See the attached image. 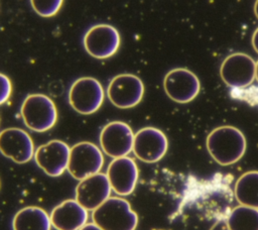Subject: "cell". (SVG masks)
<instances>
[{
  "mask_svg": "<svg viewBox=\"0 0 258 230\" xmlns=\"http://www.w3.org/2000/svg\"><path fill=\"white\" fill-rule=\"evenodd\" d=\"M211 156L221 165H231L242 158L246 151V138L241 130L224 125L215 128L207 137Z\"/></svg>",
  "mask_w": 258,
  "mask_h": 230,
  "instance_id": "cell-1",
  "label": "cell"
},
{
  "mask_svg": "<svg viewBox=\"0 0 258 230\" xmlns=\"http://www.w3.org/2000/svg\"><path fill=\"white\" fill-rule=\"evenodd\" d=\"M92 219L103 230H135L138 216L127 200L110 197L92 213Z\"/></svg>",
  "mask_w": 258,
  "mask_h": 230,
  "instance_id": "cell-2",
  "label": "cell"
},
{
  "mask_svg": "<svg viewBox=\"0 0 258 230\" xmlns=\"http://www.w3.org/2000/svg\"><path fill=\"white\" fill-rule=\"evenodd\" d=\"M20 113L26 127L35 132L49 130L57 120L55 104L44 94L28 95L22 102Z\"/></svg>",
  "mask_w": 258,
  "mask_h": 230,
  "instance_id": "cell-3",
  "label": "cell"
},
{
  "mask_svg": "<svg viewBox=\"0 0 258 230\" xmlns=\"http://www.w3.org/2000/svg\"><path fill=\"white\" fill-rule=\"evenodd\" d=\"M104 96L101 83L92 77L76 80L69 90L70 105L83 115H90L98 111L103 104Z\"/></svg>",
  "mask_w": 258,
  "mask_h": 230,
  "instance_id": "cell-4",
  "label": "cell"
},
{
  "mask_svg": "<svg viewBox=\"0 0 258 230\" xmlns=\"http://www.w3.org/2000/svg\"><path fill=\"white\" fill-rule=\"evenodd\" d=\"M104 164L102 150L94 143L81 141L71 147L68 170L76 180L100 172Z\"/></svg>",
  "mask_w": 258,
  "mask_h": 230,
  "instance_id": "cell-5",
  "label": "cell"
},
{
  "mask_svg": "<svg viewBox=\"0 0 258 230\" xmlns=\"http://www.w3.org/2000/svg\"><path fill=\"white\" fill-rule=\"evenodd\" d=\"M220 75L224 83L232 89L247 88L255 80L256 63L246 53L235 52L223 61Z\"/></svg>",
  "mask_w": 258,
  "mask_h": 230,
  "instance_id": "cell-6",
  "label": "cell"
},
{
  "mask_svg": "<svg viewBox=\"0 0 258 230\" xmlns=\"http://www.w3.org/2000/svg\"><path fill=\"white\" fill-rule=\"evenodd\" d=\"M144 95L141 79L132 74H121L114 77L107 88L110 102L120 108L129 109L140 103Z\"/></svg>",
  "mask_w": 258,
  "mask_h": 230,
  "instance_id": "cell-7",
  "label": "cell"
},
{
  "mask_svg": "<svg viewBox=\"0 0 258 230\" xmlns=\"http://www.w3.org/2000/svg\"><path fill=\"white\" fill-rule=\"evenodd\" d=\"M121 38L118 30L110 24H96L90 27L84 36V47L86 51L96 59H108L114 55L119 46Z\"/></svg>",
  "mask_w": 258,
  "mask_h": 230,
  "instance_id": "cell-8",
  "label": "cell"
},
{
  "mask_svg": "<svg viewBox=\"0 0 258 230\" xmlns=\"http://www.w3.org/2000/svg\"><path fill=\"white\" fill-rule=\"evenodd\" d=\"M133 141V130L127 123L122 121L109 122L100 133L102 150L113 158L127 156L132 151Z\"/></svg>",
  "mask_w": 258,
  "mask_h": 230,
  "instance_id": "cell-9",
  "label": "cell"
},
{
  "mask_svg": "<svg viewBox=\"0 0 258 230\" xmlns=\"http://www.w3.org/2000/svg\"><path fill=\"white\" fill-rule=\"evenodd\" d=\"M167 148V137L158 128L144 127L134 134L132 151L141 161L157 162L165 155Z\"/></svg>",
  "mask_w": 258,
  "mask_h": 230,
  "instance_id": "cell-10",
  "label": "cell"
},
{
  "mask_svg": "<svg viewBox=\"0 0 258 230\" xmlns=\"http://www.w3.org/2000/svg\"><path fill=\"white\" fill-rule=\"evenodd\" d=\"M163 88L172 101L185 104L198 96L201 90V83L191 71L184 68H176L165 75Z\"/></svg>",
  "mask_w": 258,
  "mask_h": 230,
  "instance_id": "cell-11",
  "label": "cell"
},
{
  "mask_svg": "<svg viewBox=\"0 0 258 230\" xmlns=\"http://www.w3.org/2000/svg\"><path fill=\"white\" fill-rule=\"evenodd\" d=\"M71 147L58 139L50 140L35 149L36 164L48 176L58 177L68 169Z\"/></svg>",
  "mask_w": 258,
  "mask_h": 230,
  "instance_id": "cell-12",
  "label": "cell"
},
{
  "mask_svg": "<svg viewBox=\"0 0 258 230\" xmlns=\"http://www.w3.org/2000/svg\"><path fill=\"white\" fill-rule=\"evenodd\" d=\"M0 152L16 163H26L34 156L35 149L25 130L10 127L0 132Z\"/></svg>",
  "mask_w": 258,
  "mask_h": 230,
  "instance_id": "cell-13",
  "label": "cell"
},
{
  "mask_svg": "<svg viewBox=\"0 0 258 230\" xmlns=\"http://www.w3.org/2000/svg\"><path fill=\"white\" fill-rule=\"evenodd\" d=\"M106 176L112 190L121 197L129 196L135 189L139 170L136 162L129 156L114 158L108 165Z\"/></svg>",
  "mask_w": 258,
  "mask_h": 230,
  "instance_id": "cell-14",
  "label": "cell"
},
{
  "mask_svg": "<svg viewBox=\"0 0 258 230\" xmlns=\"http://www.w3.org/2000/svg\"><path fill=\"white\" fill-rule=\"evenodd\" d=\"M111 190L106 174L98 172L80 181L75 199L85 209L93 212L110 198Z\"/></svg>",
  "mask_w": 258,
  "mask_h": 230,
  "instance_id": "cell-15",
  "label": "cell"
},
{
  "mask_svg": "<svg viewBox=\"0 0 258 230\" xmlns=\"http://www.w3.org/2000/svg\"><path fill=\"white\" fill-rule=\"evenodd\" d=\"M51 226L56 230H80L88 221V210L77 200H66L55 206L50 215Z\"/></svg>",
  "mask_w": 258,
  "mask_h": 230,
  "instance_id": "cell-16",
  "label": "cell"
},
{
  "mask_svg": "<svg viewBox=\"0 0 258 230\" xmlns=\"http://www.w3.org/2000/svg\"><path fill=\"white\" fill-rule=\"evenodd\" d=\"M12 228L13 230H50V217L42 208L24 207L14 215Z\"/></svg>",
  "mask_w": 258,
  "mask_h": 230,
  "instance_id": "cell-17",
  "label": "cell"
},
{
  "mask_svg": "<svg viewBox=\"0 0 258 230\" xmlns=\"http://www.w3.org/2000/svg\"><path fill=\"white\" fill-rule=\"evenodd\" d=\"M234 195L240 205L258 209V171L244 172L236 181Z\"/></svg>",
  "mask_w": 258,
  "mask_h": 230,
  "instance_id": "cell-18",
  "label": "cell"
},
{
  "mask_svg": "<svg viewBox=\"0 0 258 230\" xmlns=\"http://www.w3.org/2000/svg\"><path fill=\"white\" fill-rule=\"evenodd\" d=\"M230 230H258V209L248 206H237L227 217Z\"/></svg>",
  "mask_w": 258,
  "mask_h": 230,
  "instance_id": "cell-19",
  "label": "cell"
},
{
  "mask_svg": "<svg viewBox=\"0 0 258 230\" xmlns=\"http://www.w3.org/2000/svg\"><path fill=\"white\" fill-rule=\"evenodd\" d=\"M63 0H30L32 9L41 17H51L55 15Z\"/></svg>",
  "mask_w": 258,
  "mask_h": 230,
  "instance_id": "cell-20",
  "label": "cell"
},
{
  "mask_svg": "<svg viewBox=\"0 0 258 230\" xmlns=\"http://www.w3.org/2000/svg\"><path fill=\"white\" fill-rule=\"evenodd\" d=\"M232 96L234 98L244 100L252 105L258 106V87H247L243 89H233Z\"/></svg>",
  "mask_w": 258,
  "mask_h": 230,
  "instance_id": "cell-21",
  "label": "cell"
},
{
  "mask_svg": "<svg viewBox=\"0 0 258 230\" xmlns=\"http://www.w3.org/2000/svg\"><path fill=\"white\" fill-rule=\"evenodd\" d=\"M12 84L10 79L0 73V105L4 104L11 96Z\"/></svg>",
  "mask_w": 258,
  "mask_h": 230,
  "instance_id": "cell-22",
  "label": "cell"
},
{
  "mask_svg": "<svg viewBox=\"0 0 258 230\" xmlns=\"http://www.w3.org/2000/svg\"><path fill=\"white\" fill-rule=\"evenodd\" d=\"M210 230H230L228 224H227V221L224 220V219H220L218 220Z\"/></svg>",
  "mask_w": 258,
  "mask_h": 230,
  "instance_id": "cell-23",
  "label": "cell"
},
{
  "mask_svg": "<svg viewBox=\"0 0 258 230\" xmlns=\"http://www.w3.org/2000/svg\"><path fill=\"white\" fill-rule=\"evenodd\" d=\"M80 230H103L102 228H100L97 224L93 223H87L86 225H84Z\"/></svg>",
  "mask_w": 258,
  "mask_h": 230,
  "instance_id": "cell-24",
  "label": "cell"
},
{
  "mask_svg": "<svg viewBox=\"0 0 258 230\" xmlns=\"http://www.w3.org/2000/svg\"><path fill=\"white\" fill-rule=\"evenodd\" d=\"M252 45H253L255 51L258 52V28H256V30L254 31V33L252 35Z\"/></svg>",
  "mask_w": 258,
  "mask_h": 230,
  "instance_id": "cell-25",
  "label": "cell"
},
{
  "mask_svg": "<svg viewBox=\"0 0 258 230\" xmlns=\"http://www.w3.org/2000/svg\"><path fill=\"white\" fill-rule=\"evenodd\" d=\"M254 12H255L256 17L258 18V0H256L255 4H254Z\"/></svg>",
  "mask_w": 258,
  "mask_h": 230,
  "instance_id": "cell-26",
  "label": "cell"
},
{
  "mask_svg": "<svg viewBox=\"0 0 258 230\" xmlns=\"http://www.w3.org/2000/svg\"><path fill=\"white\" fill-rule=\"evenodd\" d=\"M255 79H256L257 82H258V61H257V63H256V76H255Z\"/></svg>",
  "mask_w": 258,
  "mask_h": 230,
  "instance_id": "cell-27",
  "label": "cell"
}]
</instances>
